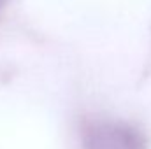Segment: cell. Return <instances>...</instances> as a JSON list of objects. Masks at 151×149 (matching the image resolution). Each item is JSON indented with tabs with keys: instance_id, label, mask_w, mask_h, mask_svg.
I'll use <instances>...</instances> for the list:
<instances>
[{
	"instance_id": "6da1fadb",
	"label": "cell",
	"mask_w": 151,
	"mask_h": 149,
	"mask_svg": "<svg viewBox=\"0 0 151 149\" xmlns=\"http://www.w3.org/2000/svg\"><path fill=\"white\" fill-rule=\"evenodd\" d=\"M4 2H5V0H0V5H2V4H4Z\"/></svg>"
}]
</instances>
